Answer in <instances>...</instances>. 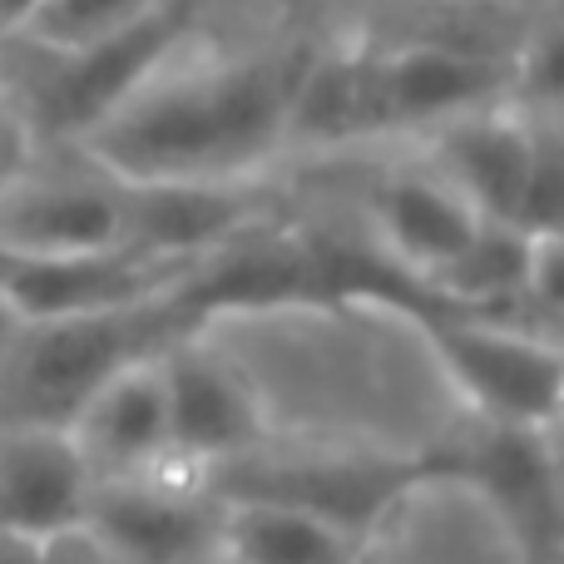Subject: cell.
<instances>
[{
    "label": "cell",
    "instance_id": "6da1fadb",
    "mask_svg": "<svg viewBox=\"0 0 564 564\" xmlns=\"http://www.w3.org/2000/svg\"><path fill=\"white\" fill-rule=\"evenodd\" d=\"M322 25L253 35L178 25L124 99L79 139L124 184H248L288 169V105Z\"/></svg>",
    "mask_w": 564,
    "mask_h": 564
},
{
    "label": "cell",
    "instance_id": "7a4b0ae2",
    "mask_svg": "<svg viewBox=\"0 0 564 564\" xmlns=\"http://www.w3.org/2000/svg\"><path fill=\"white\" fill-rule=\"evenodd\" d=\"M194 332L204 327L178 307V288L129 307L20 327V337L0 357L6 406L15 411V426H65L109 377L164 357L178 337Z\"/></svg>",
    "mask_w": 564,
    "mask_h": 564
},
{
    "label": "cell",
    "instance_id": "3957f363",
    "mask_svg": "<svg viewBox=\"0 0 564 564\" xmlns=\"http://www.w3.org/2000/svg\"><path fill=\"white\" fill-rule=\"evenodd\" d=\"M204 486L218 500H268V506L302 510L361 545L401 500H411L421 486H436V456L431 451H411V456H387V451L258 456V451H243L234 460L208 466Z\"/></svg>",
    "mask_w": 564,
    "mask_h": 564
},
{
    "label": "cell",
    "instance_id": "277c9868",
    "mask_svg": "<svg viewBox=\"0 0 564 564\" xmlns=\"http://www.w3.org/2000/svg\"><path fill=\"white\" fill-rule=\"evenodd\" d=\"M178 25L184 10L169 6L144 25L89 50H40L30 40L0 35V85L30 119L40 144H79L134 89V79L154 65Z\"/></svg>",
    "mask_w": 564,
    "mask_h": 564
},
{
    "label": "cell",
    "instance_id": "5b68a950",
    "mask_svg": "<svg viewBox=\"0 0 564 564\" xmlns=\"http://www.w3.org/2000/svg\"><path fill=\"white\" fill-rule=\"evenodd\" d=\"M416 332L456 391L496 426H555L564 397L560 337L476 312H416Z\"/></svg>",
    "mask_w": 564,
    "mask_h": 564
},
{
    "label": "cell",
    "instance_id": "8992f818",
    "mask_svg": "<svg viewBox=\"0 0 564 564\" xmlns=\"http://www.w3.org/2000/svg\"><path fill=\"white\" fill-rule=\"evenodd\" d=\"M0 248L109 253L129 248V188L75 144H40L0 188Z\"/></svg>",
    "mask_w": 564,
    "mask_h": 564
},
{
    "label": "cell",
    "instance_id": "52a82bcc",
    "mask_svg": "<svg viewBox=\"0 0 564 564\" xmlns=\"http://www.w3.org/2000/svg\"><path fill=\"white\" fill-rule=\"evenodd\" d=\"M436 480L470 486L525 564H560L564 545V490L560 460L550 446V426H496L480 421L476 436L431 446Z\"/></svg>",
    "mask_w": 564,
    "mask_h": 564
},
{
    "label": "cell",
    "instance_id": "ba28073f",
    "mask_svg": "<svg viewBox=\"0 0 564 564\" xmlns=\"http://www.w3.org/2000/svg\"><path fill=\"white\" fill-rule=\"evenodd\" d=\"M224 500L204 486V470L164 460L149 476L95 480L85 535L115 564H204L218 555Z\"/></svg>",
    "mask_w": 564,
    "mask_h": 564
},
{
    "label": "cell",
    "instance_id": "9c48e42d",
    "mask_svg": "<svg viewBox=\"0 0 564 564\" xmlns=\"http://www.w3.org/2000/svg\"><path fill=\"white\" fill-rule=\"evenodd\" d=\"M371 169L361 184V238L377 243L401 273L416 282L436 278L486 218L406 144H371Z\"/></svg>",
    "mask_w": 564,
    "mask_h": 564
},
{
    "label": "cell",
    "instance_id": "30bf717a",
    "mask_svg": "<svg viewBox=\"0 0 564 564\" xmlns=\"http://www.w3.org/2000/svg\"><path fill=\"white\" fill-rule=\"evenodd\" d=\"M204 258H164L139 253V248H109V253H10L0 248V297L10 302L20 327L65 322L174 292Z\"/></svg>",
    "mask_w": 564,
    "mask_h": 564
},
{
    "label": "cell",
    "instance_id": "8fae6325",
    "mask_svg": "<svg viewBox=\"0 0 564 564\" xmlns=\"http://www.w3.org/2000/svg\"><path fill=\"white\" fill-rule=\"evenodd\" d=\"M545 129H564L550 119L520 115L510 99H496L486 109L456 115L446 124L426 129V134L406 139L480 218L490 224L520 228V204H525V184L535 169V149Z\"/></svg>",
    "mask_w": 564,
    "mask_h": 564
},
{
    "label": "cell",
    "instance_id": "7c38bea8",
    "mask_svg": "<svg viewBox=\"0 0 564 564\" xmlns=\"http://www.w3.org/2000/svg\"><path fill=\"white\" fill-rule=\"evenodd\" d=\"M169 401V460L208 470L263 441V406L238 367L204 347V337H178L159 357Z\"/></svg>",
    "mask_w": 564,
    "mask_h": 564
},
{
    "label": "cell",
    "instance_id": "4fadbf2b",
    "mask_svg": "<svg viewBox=\"0 0 564 564\" xmlns=\"http://www.w3.org/2000/svg\"><path fill=\"white\" fill-rule=\"evenodd\" d=\"M371 40H377V65H381L387 144L391 139H416L426 129L446 124V119L486 109L510 95L506 59L436 45V40H406V35H371Z\"/></svg>",
    "mask_w": 564,
    "mask_h": 564
},
{
    "label": "cell",
    "instance_id": "5bb4252c",
    "mask_svg": "<svg viewBox=\"0 0 564 564\" xmlns=\"http://www.w3.org/2000/svg\"><path fill=\"white\" fill-rule=\"evenodd\" d=\"M129 248L164 258H204L228 238L282 218L278 178L248 184H124Z\"/></svg>",
    "mask_w": 564,
    "mask_h": 564
},
{
    "label": "cell",
    "instance_id": "9a60e30c",
    "mask_svg": "<svg viewBox=\"0 0 564 564\" xmlns=\"http://www.w3.org/2000/svg\"><path fill=\"white\" fill-rule=\"evenodd\" d=\"M95 476L65 426H10L0 436V530L59 540L85 530Z\"/></svg>",
    "mask_w": 564,
    "mask_h": 564
},
{
    "label": "cell",
    "instance_id": "2e32d148",
    "mask_svg": "<svg viewBox=\"0 0 564 564\" xmlns=\"http://www.w3.org/2000/svg\"><path fill=\"white\" fill-rule=\"evenodd\" d=\"M65 431L95 480H129L159 470L169 460V401L159 357L109 377L65 421Z\"/></svg>",
    "mask_w": 564,
    "mask_h": 564
},
{
    "label": "cell",
    "instance_id": "e0dca14e",
    "mask_svg": "<svg viewBox=\"0 0 564 564\" xmlns=\"http://www.w3.org/2000/svg\"><path fill=\"white\" fill-rule=\"evenodd\" d=\"M357 540L268 500H224L218 560L228 564H357Z\"/></svg>",
    "mask_w": 564,
    "mask_h": 564
},
{
    "label": "cell",
    "instance_id": "ac0fdd59",
    "mask_svg": "<svg viewBox=\"0 0 564 564\" xmlns=\"http://www.w3.org/2000/svg\"><path fill=\"white\" fill-rule=\"evenodd\" d=\"M178 6V0H40L10 35L40 50H89L124 30L144 25L149 15Z\"/></svg>",
    "mask_w": 564,
    "mask_h": 564
},
{
    "label": "cell",
    "instance_id": "d6986e66",
    "mask_svg": "<svg viewBox=\"0 0 564 564\" xmlns=\"http://www.w3.org/2000/svg\"><path fill=\"white\" fill-rule=\"evenodd\" d=\"M188 25L228 30V35H253L273 25H312L302 0H178Z\"/></svg>",
    "mask_w": 564,
    "mask_h": 564
},
{
    "label": "cell",
    "instance_id": "ffe728a7",
    "mask_svg": "<svg viewBox=\"0 0 564 564\" xmlns=\"http://www.w3.org/2000/svg\"><path fill=\"white\" fill-rule=\"evenodd\" d=\"M35 149H40L35 129H30V119L20 115V105L10 99V89L0 85V188H6L10 178L30 164V154H35Z\"/></svg>",
    "mask_w": 564,
    "mask_h": 564
},
{
    "label": "cell",
    "instance_id": "44dd1931",
    "mask_svg": "<svg viewBox=\"0 0 564 564\" xmlns=\"http://www.w3.org/2000/svg\"><path fill=\"white\" fill-rule=\"evenodd\" d=\"M391 0H302L312 25H361L377 10H387Z\"/></svg>",
    "mask_w": 564,
    "mask_h": 564
},
{
    "label": "cell",
    "instance_id": "7402d4cb",
    "mask_svg": "<svg viewBox=\"0 0 564 564\" xmlns=\"http://www.w3.org/2000/svg\"><path fill=\"white\" fill-rule=\"evenodd\" d=\"M45 564H109V555L85 535V530H75V535L50 540V545H45Z\"/></svg>",
    "mask_w": 564,
    "mask_h": 564
},
{
    "label": "cell",
    "instance_id": "603a6c76",
    "mask_svg": "<svg viewBox=\"0 0 564 564\" xmlns=\"http://www.w3.org/2000/svg\"><path fill=\"white\" fill-rule=\"evenodd\" d=\"M45 545L50 540H25L0 530V564H45Z\"/></svg>",
    "mask_w": 564,
    "mask_h": 564
},
{
    "label": "cell",
    "instance_id": "cb8c5ba5",
    "mask_svg": "<svg viewBox=\"0 0 564 564\" xmlns=\"http://www.w3.org/2000/svg\"><path fill=\"white\" fill-rule=\"evenodd\" d=\"M40 0H0V35H10V30H15Z\"/></svg>",
    "mask_w": 564,
    "mask_h": 564
},
{
    "label": "cell",
    "instance_id": "d4e9b609",
    "mask_svg": "<svg viewBox=\"0 0 564 564\" xmlns=\"http://www.w3.org/2000/svg\"><path fill=\"white\" fill-rule=\"evenodd\" d=\"M15 337H20V317L10 312V302L0 297V357L10 351V341H15Z\"/></svg>",
    "mask_w": 564,
    "mask_h": 564
},
{
    "label": "cell",
    "instance_id": "484cf974",
    "mask_svg": "<svg viewBox=\"0 0 564 564\" xmlns=\"http://www.w3.org/2000/svg\"><path fill=\"white\" fill-rule=\"evenodd\" d=\"M510 6H525V10H545V6H560V0H510Z\"/></svg>",
    "mask_w": 564,
    "mask_h": 564
}]
</instances>
